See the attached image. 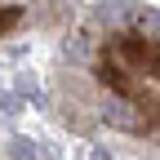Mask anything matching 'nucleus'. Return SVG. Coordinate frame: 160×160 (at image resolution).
<instances>
[{"label":"nucleus","mask_w":160,"mask_h":160,"mask_svg":"<svg viewBox=\"0 0 160 160\" xmlns=\"http://www.w3.org/2000/svg\"><path fill=\"white\" fill-rule=\"evenodd\" d=\"M9 156L13 160H36V147L27 142V138H13V142H9Z\"/></svg>","instance_id":"nucleus-1"}]
</instances>
